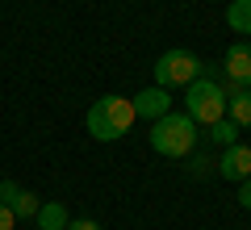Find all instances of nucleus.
<instances>
[{"instance_id": "f257e3e1", "label": "nucleus", "mask_w": 251, "mask_h": 230, "mask_svg": "<svg viewBox=\"0 0 251 230\" xmlns=\"http://www.w3.org/2000/svg\"><path fill=\"white\" fill-rule=\"evenodd\" d=\"M197 147V122L188 113H163L151 122V151H159L163 159H188Z\"/></svg>"}, {"instance_id": "f03ea898", "label": "nucleus", "mask_w": 251, "mask_h": 230, "mask_svg": "<svg viewBox=\"0 0 251 230\" xmlns=\"http://www.w3.org/2000/svg\"><path fill=\"white\" fill-rule=\"evenodd\" d=\"M134 105L126 97H100L97 105L88 109V117H84V126H88V134L97 142H117L130 134V126H134Z\"/></svg>"}, {"instance_id": "7ed1b4c3", "label": "nucleus", "mask_w": 251, "mask_h": 230, "mask_svg": "<svg viewBox=\"0 0 251 230\" xmlns=\"http://www.w3.org/2000/svg\"><path fill=\"white\" fill-rule=\"evenodd\" d=\"M184 113L197 126H214L226 117V88L214 80V76H201L184 88Z\"/></svg>"}, {"instance_id": "20e7f679", "label": "nucleus", "mask_w": 251, "mask_h": 230, "mask_svg": "<svg viewBox=\"0 0 251 230\" xmlns=\"http://www.w3.org/2000/svg\"><path fill=\"white\" fill-rule=\"evenodd\" d=\"M201 76H205V63L193 51H168L155 63V84H159V88H188V84L201 80Z\"/></svg>"}, {"instance_id": "39448f33", "label": "nucleus", "mask_w": 251, "mask_h": 230, "mask_svg": "<svg viewBox=\"0 0 251 230\" xmlns=\"http://www.w3.org/2000/svg\"><path fill=\"white\" fill-rule=\"evenodd\" d=\"M226 84H234V88H251V46L247 42H234L226 46Z\"/></svg>"}, {"instance_id": "423d86ee", "label": "nucleus", "mask_w": 251, "mask_h": 230, "mask_svg": "<svg viewBox=\"0 0 251 230\" xmlns=\"http://www.w3.org/2000/svg\"><path fill=\"white\" fill-rule=\"evenodd\" d=\"M130 105H134L138 117H147V122H159L163 113H172V92L155 84V88H143L138 97H130Z\"/></svg>"}, {"instance_id": "0eeeda50", "label": "nucleus", "mask_w": 251, "mask_h": 230, "mask_svg": "<svg viewBox=\"0 0 251 230\" xmlns=\"http://www.w3.org/2000/svg\"><path fill=\"white\" fill-rule=\"evenodd\" d=\"M0 205H9L17 218H38V209H42V201H38L29 188L13 184V180H0Z\"/></svg>"}, {"instance_id": "6e6552de", "label": "nucleus", "mask_w": 251, "mask_h": 230, "mask_svg": "<svg viewBox=\"0 0 251 230\" xmlns=\"http://www.w3.org/2000/svg\"><path fill=\"white\" fill-rule=\"evenodd\" d=\"M218 176L226 180H251V147H243V142H234V147L222 151V159H218Z\"/></svg>"}, {"instance_id": "1a4fd4ad", "label": "nucleus", "mask_w": 251, "mask_h": 230, "mask_svg": "<svg viewBox=\"0 0 251 230\" xmlns=\"http://www.w3.org/2000/svg\"><path fill=\"white\" fill-rule=\"evenodd\" d=\"M226 117L239 122L243 130L251 126V88H234V84H226Z\"/></svg>"}, {"instance_id": "9d476101", "label": "nucleus", "mask_w": 251, "mask_h": 230, "mask_svg": "<svg viewBox=\"0 0 251 230\" xmlns=\"http://www.w3.org/2000/svg\"><path fill=\"white\" fill-rule=\"evenodd\" d=\"M38 230H67V205L63 201H42V209H38Z\"/></svg>"}, {"instance_id": "9b49d317", "label": "nucleus", "mask_w": 251, "mask_h": 230, "mask_svg": "<svg viewBox=\"0 0 251 230\" xmlns=\"http://www.w3.org/2000/svg\"><path fill=\"white\" fill-rule=\"evenodd\" d=\"M226 26L234 34H251V0H230L226 4Z\"/></svg>"}, {"instance_id": "f8f14e48", "label": "nucleus", "mask_w": 251, "mask_h": 230, "mask_svg": "<svg viewBox=\"0 0 251 230\" xmlns=\"http://www.w3.org/2000/svg\"><path fill=\"white\" fill-rule=\"evenodd\" d=\"M239 130H243L239 122L222 117V122H214V126H209V142H218V147H234V142H239Z\"/></svg>"}, {"instance_id": "ddd939ff", "label": "nucleus", "mask_w": 251, "mask_h": 230, "mask_svg": "<svg viewBox=\"0 0 251 230\" xmlns=\"http://www.w3.org/2000/svg\"><path fill=\"white\" fill-rule=\"evenodd\" d=\"M13 226H17V213L9 205H0V230H13Z\"/></svg>"}, {"instance_id": "4468645a", "label": "nucleus", "mask_w": 251, "mask_h": 230, "mask_svg": "<svg viewBox=\"0 0 251 230\" xmlns=\"http://www.w3.org/2000/svg\"><path fill=\"white\" fill-rule=\"evenodd\" d=\"M239 205H243V209H251V180H243V184H239Z\"/></svg>"}, {"instance_id": "2eb2a0df", "label": "nucleus", "mask_w": 251, "mask_h": 230, "mask_svg": "<svg viewBox=\"0 0 251 230\" xmlns=\"http://www.w3.org/2000/svg\"><path fill=\"white\" fill-rule=\"evenodd\" d=\"M67 230H100L92 218H80V222H67Z\"/></svg>"}]
</instances>
